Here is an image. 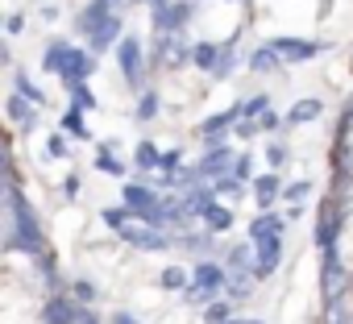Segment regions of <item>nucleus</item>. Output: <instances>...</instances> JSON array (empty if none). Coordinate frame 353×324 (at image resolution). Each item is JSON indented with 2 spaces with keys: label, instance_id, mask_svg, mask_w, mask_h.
<instances>
[{
  "label": "nucleus",
  "instance_id": "obj_1",
  "mask_svg": "<svg viewBox=\"0 0 353 324\" xmlns=\"http://www.w3.org/2000/svg\"><path fill=\"white\" fill-rule=\"evenodd\" d=\"M0 245H5V254H26V258H38L42 250H50L46 229L38 221V208L30 204L21 183L9 188L5 208H0Z\"/></svg>",
  "mask_w": 353,
  "mask_h": 324
},
{
  "label": "nucleus",
  "instance_id": "obj_2",
  "mask_svg": "<svg viewBox=\"0 0 353 324\" xmlns=\"http://www.w3.org/2000/svg\"><path fill=\"white\" fill-rule=\"evenodd\" d=\"M225 266L216 262V258H200L192 270H188V291H183V299L192 303V307H208L212 299H221L225 295Z\"/></svg>",
  "mask_w": 353,
  "mask_h": 324
},
{
  "label": "nucleus",
  "instance_id": "obj_3",
  "mask_svg": "<svg viewBox=\"0 0 353 324\" xmlns=\"http://www.w3.org/2000/svg\"><path fill=\"white\" fill-rule=\"evenodd\" d=\"M117 67H121V79H125V88L133 92V96H141L145 88H150V63H145V42L137 38V34H129L125 30V38L117 42Z\"/></svg>",
  "mask_w": 353,
  "mask_h": 324
},
{
  "label": "nucleus",
  "instance_id": "obj_4",
  "mask_svg": "<svg viewBox=\"0 0 353 324\" xmlns=\"http://www.w3.org/2000/svg\"><path fill=\"white\" fill-rule=\"evenodd\" d=\"M200 17V5H192V0H150V30L154 34H188V26Z\"/></svg>",
  "mask_w": 353,
  "mask_h": 324
},
{
  "label": "nucleus",
  "instance_id": "obj_5",
  "mask_svg": "<svg viewBox=\"0 0 353 324\" xmlns=\"http://www.w3.org/2000/svg\"><path fill=\"white\" fill-rule=\"evenodd\" d=\"M266 46L279 54V63L283 67H299V63H312V59H320L332 42H324V38H295V34H274V38H266Z\"/></svg>",
  "mask_w": 353,
  "mask_h": 324
},
{
  "label": "nucleus",
  "instance_id": "obj_6",
  "mask_svg": "<svg viewBox=\"0 0 353 324\" xmlns=\"http://www.w3.org/2000/svg\"><path fill=\"white\" fill-rule=\"evenodd\" d=\"M250 245H254V287L258 283H270L279 274L283 258H287V237H258Z\"/></svg>",
  "mask_w": 353,
  "mask_h": 324
},
{
  "label": "nucleus",
  "instance_id": "obj_7",
  "mask_svg": "<svg viewBox=\"0 0 353 324\" xmlns=\"http://www.w3.org/2000/svg\"><path fill=\"white\" fill-rule=\"evenodd\" d=\"M233 158H237V150H233V137H229V141H216V145H204V154H200V162H196V175H200V183H216L221 175H229Z\"/></svg>",
  "mask_w": 353,
  "mask_h": 324
},
{
  "label": "nucleus",
  "instance_id": "obj_8",
  "mask_svg": "<svg viewBox=\"0 0 353 324\" xmlns=\"http://www.w3.org/2000/svg\"><path fill=\"white\" fill-rule=\"evenodd\" d=\"M92 75H96V59H92L83 46H71V50H67V59H63V67H59V83L71 92V88L88 83Z\"/></svg>",
  "mask_w": 353,
  "mask_h": 324
},
{
  "label": "nucleus",
  "instance_id": "obj_9",
  "mask_svg": "<svg viewBox=\"0 0 353 324\" xmlns=\"http://www.w3.org/2000/svg\"><path fill=\"white\" fill-rule=\"evenodd\" d=\"M158 200H162V192H158V188H150V183H141V179L121 183V208L129 212V221H137L141 212L158 208Z\"/></svg>",
  "mask_w": 353,
  "mask_h": 324
},
{
  "label": "nucleus",
  "instance_id": "obj_10",
  "mask_svg": "<svg viewBox=\"0 0 353 324\" xmlns=\"http://www.w3.org/2000/svg\"><path fill=\"white\" fill-rule=\"evenodd\" d=\"M125 38V13H112L108 21H100L92 34H88V54L92 59H100V54H108V50H117V42Z\"/></svg>",
  "mask_w": 353,
  "mask_h": 324
},
{
  "label": "nucleus",
  "instance_id": "obj_11",
  "mask_svg": "<svg viewBox=\"0 0 353 324\" xmlns=\"http://www.w3.org/2000/svg\"><path fill=\"white\" fill-rule=\"evenodd\" d=\"M117 237H121L129 250H137V254H166V250H170V237H166V233L145 229V225H133V221H129Z\"/></svg>",
  "mask_w": 353,
  "mask_h": 324
},
{
  "label": "nucleus",
  "instance_id": "obj_12",
  "mask_svg": "<svg viewBox=\"0 0 353 324\" xmlns=\"http://www.w3.org/2000/svg\"><path fill=\"white\" fill-rule=\"evenodd\" d=\"M283 175L279 171H266V175H254L250 179V192H254V204H258V212H274L279 208V200H283Z\"/></svg>",
  "mask_w": 353,
  "mask_h": 324
},
{
  "label": "nucleus",
  "instance_id": "obj_13",
  "mask_svg": "<svg viewBox=\"0 0 353 324\" xmlns=\"http://www.w3.org/2000/svg\"><path fill=\"white\" fill-rule=\"evenodd\" d=\"M225 279L229 283H254V245L250 241H237V245H229V254H225Z\"/></svg>",
  "mask_w": 353,
  "mask_h": 324
},
{
  "label": "nucleus",
  "instance_id": "obj_14",
  "mask_svg": "<svg viewBox=\"0 0 353 324\" xmlns=\"http://www.w3.org/2000/svg\"><path fill=\"white\" fill-rule=\"evenodd\" d=\"M30 262H34V274H38V283H42L46 295H63V291H67V279H63V270H59L54 250H42V254L30 258Z\"/></svg>",
  "mask_w": 353,
  "mask_h": 324
},
{
  "label": "nucleus",
  "instance_id": "obj_15",
  "mask_svg": "<svg viewBox=\"0 0 353 324\" xmlns=\"http://www.w3.org/2000/svg\"><path fill=\"white\" fill-rule=\"evenodd\" d=\"M79 307H83V303H75L67 291H63V295H46V299L38 303V324H71Z\"/></svg>",
  "mask_w": 353,
  "mask_h": 324
},
{
  "label": "nucleus",
  "instance_id": "obj_16",
  "mask_svg": "<svg viewBox=\"0 0 353 324\" xmlns=\"http://www.w3.org/2000/svg\"><path fill=\"white\" fill-rule=\"evenodd\" d=\"M245 63V50H241V30L237 34H229L225 42H221V59H216V67H212V79H233L237 75V67Z\"/></svg>",
  "mask_w": 353,
  "mask_h": 324
},
{
  "label": "nucleus",
  "instance_id": "obj_17",
  "mask_svg": "<svg viewBox=\"0 0 353 324\" xmlns=\"http://www.w3.org/2000/svg\"><path fill=\"white\" fill-rule=\"evenodd\" d=\"M5 121H13V125H17V129L30 137V133H38V121H42V112H38L34 104H26L17 92H9V96H5Z\"/></svg>",
  "mask_w": 353,
  "mask_h": 324
},
{
  "label": "nucleus",
  "instance_id": "obj_18",
  "mask_svg": "<svg viewBox=\"0 0 353 324\" xmlns=\"http://www.w3.org/2000/svg\"><path fill=\"white\" fill-rule=\"evenodd\" d=\"M13 92H17L26 104H34L38 112H42V108H50V96H46V88H42V83H38V79H34L26 67H17V71H13Z\"/></svg>",
  "mask_w": 353,
  "mask_h": 324
},
{
  "label": "nucleus",
  "instance_id": "obj_19",
  "mask_svg": "<svg viewBox=\"0 0 353 324\" xmlns=\"http://www.w3.org/2000/svg\"><path fill=\"white\" fill-rule=\"evenodd\" d=\"M237 121H241V117H237V104H229L225 112L204 117V121L196 125V137H200V141H208V137H229V129H233Z\"/></svg>",
  "mask_w": 353,
  "mask_h": 324
},
{
  "label": "nucleus",
  "instance_id": "obj_20",
  "mask_svg": "<svg viewBox=\"0 0 353 324\" xmlns=\"http://www.w3.org/2000/svg\"><path fill=\"white\" fill-rule=\"evenodd\" d=\"M112 13H121V9H112L108 0H88V5L75 13V34H83V38H88V34H92L100 21H108Z\"/></svg>",
  "mask_w": 353,
  "mask_h": 324
},
{
  "label": "nucleus",
  "instance_id": "obj_21",
  "mask_svg": "<svg viewBox=\"0 0 353 324\" xmlns=\"http://www.w3.org/2000/svg\"><path fill=\"white\" fill-rule=\"evenodd\" d=\"M320 117H324V100H320V96H303V100H295V104L287 108L283 125H312V121H320Z\"/></svg>",
  "mask_w": 353,
  "mask_h": 324
},
{
  "label": "nucleus",
  "instance_id": "obj_22",
  "mask_svg": "<svg viewBox=\"0 0 353 324\" xmlns=\"http://www.w3.org/2000/svg\"><path fill=\"white\" fill-rule=\"evenodd\" d=\"M162 117V92L158 88H145L133 104V125H154Z\"/></svg>",
  "mask_w": 353,
  "mask_h": 324
},
{
  "label": "nucleus",
  "instance_id": "obj_23",
  "mask_svg": "<svg viewBox=\"0 0 353 324\" xmlns=\"http://www.w3.org/2000/svg\"><path fill=\"white\" fill-rule=\"evenodd\" d=\"M258 237H287V216L283 212H258L250 221V241Z\"/></svg>",
  "mask_w": 353,
  "mask_h": 324
},
{
  "label": "nucleus",
  "instance_id": "obj_24",
  "mask_svg": "<svg viewBox=\"0 0 353 324\" xmlns=\"http://www.w3.org/2000/svg\"><path fill=\"white\" fill-rule=\"evenodd\" d=\"M245 63H250V71H254V75H283V71H287V67L279 63V54H274L266 42H262V46H254V50L245 54Z\"/></svg>",
  "mask_w": 353,
  "mask_h": 324
},
{
  "label": "nucleus",
  "instance_id": "obj_25",
  "mask_svg": "<svg viewBox=\"0 0 353 324\" xmlns=\"http://www.w3.org/2000/svg\"><path fill=\"white\" fill-rule=\"evenodd\" d=\"M59 133H63V137H75V141H92L88 117H83L79 108H71V104H67V108L59 112Z\"/></svg>",
  "mask_w": 353,
  "mask_h": 324
},
{
  "label": "nucleus",
  "instance_id": "obj_26",
  "mask_svg": "<svg viewBox=\"0 0 353 324\" xmlns=\"http://www.w3.org/2000/svg\"><path fill=\"white\" fill-rule=\"evenodd\" d=\"M92 167H96V175H104V179H125V162L112 154V150H104L100 141H96V154H92Z\"/></svg>",
  "mask_w": 353,
  "mask_h": 324
},
{
  "label": "nucleus",
  "instance_id": "obj_27",
  "mask_svg": "<svg viewBox=\"0 0 353 324\" xmlns=\"http://www.w3.org/2000/svg\"><path fill=\"white\" fill-rule=\"evenodd\" d=\"M158 154H162V150H158L150 137H141V141H137V150H133V167L141 171V183H150V175L158 171Z\"/></svg>",
  "mask_w": 353,
  "mask_h": 324
},
{
  "label": "nucleus",
  "instance_id": "obj_28",
  "mask_svg": "<svg viewBox=\"0 0 353 324\" xmlns=\"http://www.w3.org/2000/svg\"><path fill=\"white\" fill-rule=\"evenodd\" d=\"M216 59H221V42H212V38H200V42H192V67H196V71L212 75Z\"/></svg>",
  "mask_w": 353,
  "mask_h": 324
},
{
  "label": "nucleus",
  "instance_id": "obj_29",
  "mask_svg": "<svg viewBox=\"0 0 353 324\" xmlns=\"http://www.w3.org/2000/svg\"><path fill=\"white\" fill-rule=\"evenodd\" d=\"M67 295H71L75 303H83V307L100 303V287H96L88 274H71V279H67Z\"/></svg>",
  "mask_w": 353,
  "mask_h": 324
},
{
  "label": "nucleus",
  "instance_id": "obj_30",
  "mask_svg": "<svg viewBox=\"0 0 353 324\" xmlns=\"http://www.w3.org/2000/svg\"><path fill=\"white\" fill-rule=\"evenodd\" d=\"M71 46H75L71 38H50L46 50H42V71H46V75H59V67H63V59H67Z\"/></svg>",
  "mask_w": 353,
  "mask_h": 324
},
{
  "label": "nucleus",
  "instance_id": "obj_31",
  "mask_svg": "<svg viewBox=\"0 0 353 324\" xmlns=\"http://www.w3.org/2000/svg\"><path fill=\"white\" fill-rule=\"evenodd\" d=\"M262 158H266V167H270V171H283L287 162H291V145H287L283 137H270V141L262 145Z\"/></svg>",
  "mask_w": 353,
  "mask_h": 324
},
{
  "label": "nucleus",
  "instance_id": "obj_32",
  "mask_svg": "<svg viewBox=\"0 0 353 324\" xmlns=\"http://www.w3.org/2000/svg\"><path fill=\"white\" fill-rule=\"evenodd\" d=\"M312 192H316V179H291V183H283V204H307L312 200Z\"/></svg>",
  "mask_w": 353,
  "mask_h": 324
},
{
  "label": "nucleus",
  "instance_id": "obj_33",
  "mask_svg": "<svg viewBox=\"0 0 353 324\" xmlns=\"http://www.w3.org/2000/svg\"><path fill=\"white\" fill-rule=\"evenodd\" d=\"M158 287H162V291H174V295H183V291H188V270L170 262L166 270H158Z\"/></svg>",
  "mask_w": 353,
  "mask_h": 324
},
{
  "label": "nucleus",
  "instance_id": "obj_34",
  "mask_svg": "<svg viewBox=\"0 0 353 324\" xmlns=\"http://www.w3.org/2000/svg\"><path fill=\"white\" fill-rule=\"evenodd\" d=\"M266 108H274L266 92H258V96H245V100H237V117H241V121H258V117H262Z\"/></svg>",
  "mask_w": 353,
  "mask_h": 324
},
{
  "label": "nucleus",
  "instance_id": "obj_35",
  "mask_svg": "<svg viewBox=\"0 0 353 324\" xmlns=\"http://www.w3.org/2000/svg\"><path fill=\"white\" fill-rule=\"evenodd\" d=\"M200 316H204V324H225V320H233V316H237V307L221 295V299H212L208 307H200Z\"/></svg>",
  "mask_w": 353,
  "mask_h": 324
},
{
  "label": "nucleus",
  "instance_id": "obj_36",
  "mask_svg": "<svg viewBox=\"0 0 353 324\" xmlns=\"http://www.w3.org/2000/svg\"><path fill=\"white\" fill-rule=\"evenodd\" d=\"M229 175H233L237 183H245V188H250V179H254V154H250V150H237V158H233Z\"/></svg>",
  "mask_w": 353,
  "mask_h": 324
},
{
  "label": "nucleus",
  "instance_id": "obj_37",
  "mask_svg": "<svg viewBox=\"0 0 353 324\" xmlns=\"http://www.w3.org/2000/svg\"><path fill=\"white\" fill-rule=\"evenodd\" d=\"M67 96H71V108H79V112H83V117H88V112H92V108H100V100H96V92H92V88H88V83H79V88H71V92H67Z\"/></svg>",
  "mask_w": 353,
  "mask_h": 324
},
{
  "label": "nucleus",
  "instance_id": "obj_38",
  "mask_svg": "<svg viewBox=\"0 0 353 324\" xmlns=\"http://www.w3.org/2000/svg\"><path fill=\"white\" fill-rule=\"evenodd\" d=\"M100 225L112 229V233H121V229L129 225V212H125L121 204H104V208H100Z\"/></svg>",
  "mask_w": 353,
  "mask_h": 324
},
{
  "label": "nucleus",
  "instance_id": "obj_39",
  "mask_svg": "<svg viewBox=\"0 0 353 324\" xmlns=\"http://www.w3.org/2000/svg\"><path fill=\"white\" fill-rule=\"evenodd\" d=\"M225 299H229V303L241 312V307L254 299V283H225Z\"/></svg>",
  "mask_w": 353,
  "mask_h": 324
},
{
  "label": "nucleus",
  "instance_id": "obj_40",
  "mask_svg": "<svg viewBox=\"0 0 353 324\" xmlns=\"http://www.w3.org/2000/svg\"><path fill=\"white\" fill-rule=\"evenodd\" d=\"M254 129H258V133H270V137H274V133L283 129V112H274V108H266V112H262V117L254 121Z\"/></svg>",
  "mask_w": 353,
  "mask_h": 324
},
{
  "label": "nucleus",
  "instance_id": "obj_41",
  "mask_svg": "<svg viewBox=\"0 0 353 324\" xmlns=\"http://www.w3.org/2000/svg\"><path fill=\"white\" fill-rule=\"evenodd\" d=\"M46 158H71V141L63 133H50L46 137Z\"/></svg>",
  "mask_w": 353,
  "mask_h": 324
},
{
  "label": "nucleus",
  "instance_id": "obj_42",
  "mask_svg": "<svg viewBox=\"0 0 353 324\" xmlns=\"http://www.w3.org/2000/svg\"><path fill=\"white\" fill-rule=\"evenodd\" d=\"M79 192H83V175L71 171V175L63 179V196H67V200H79Z\"/></svg>",
  "mask_w": 353,
  "mask_h": 324
},
{
  "label": "nucleus",
  "instance_id": "obj_43",
  "mask_svg": "<svg viewBox=\"0 0 353 324\" xmlns=\"http://www.w3.org/2000/svg\"><path fill=\"white\" fill-rule=\"evenodd\" d=\"M104 324H141V320H137L129 307H112V312L104 316Z\"/></svg>",
  "mask_w": 353,
  "mask_h": 324
},
{
  "label": "nucleus",
  "instance_id": "obj_44",
  "mask_svg": "<svg viewBox=\"0 0 353 324\" xmlns=\"http://www.w3.org/2000/svg\"><path fill=\"white\" fill-rule=\"evenodd\" d=\"M237 137H241V141H250V137H258V129H254V121H237V125H233V141H237Z\"/></svg>",
  "mask_w": 353,
  "mask_h": 324
},
{
  "label": "nucleus",
  "instance_id": "obj_45",
  "mask_svg": "<svg viewBox=\"0 0 353 324\" xmlns=\"http://www.w3.org/2000/svg\"><path fill=\"white\" fill-rule=\"evenodd\" d=\"M21 30H26V17H21V13H9V17H5V34H13V38H17Z\"/></svg>",
  "mask_w": 353,
  "mask_h": 324
},
{
  "label": "nucleus",
  "instance_id": "obj_46",
  "mask_svg": "<svg viewBox=\"0 0 353 324\" xmlns=\"http://www.w3.org/2000/svg\"><path fill=\"white\" fill-rule=\"evenodd\" d=\"M71 324H104V316H96V312H92V307H79V312H75V320H71Z\"/></svg>",
  "mask_w": 353,
  "mask_h": 324
},
{
  "label": "nucleus",
  "instance_id": "obj_47",
  "mask_svg": "<svg viewBox=\"0 0 353 324\" xmlns=\"http://www.w3.org/2000/svg\"><path fill=\"white\" fill-rule=\"evenodd\" d=\"M59 17H63L59 5H42V21H59Z\"/></svg>",
  "mask_w": 353,
  "mask_h": 324
},
{
  "label": "nucleus",
  "instance_id": "obj_48",
  "mask_svg": "<svg viewBox=\"0 0 353 324\" xmlns=\"http://www.w3.org/2000/svg\"><path fill=\"white\" fill-rule=\"evenodd\" d=\"M0 63H5V67H13V46H9L5 38H0Z\"/></svg>",
  "mask_w": 353,
  "mask_h": 324
},
{
  "label": "nucleus",
  "instance_id": "obj_49",
  "mask_svg": "<svg viewBox=\"0 0 353 324\" xmlns=\"http://www.w3.org/2000/svg\"><path fill=\"white\" fill-rule=\"evenodd\" d=\"M225 324H266V320H258V316H241V312H237V316L225 320Z\"/></svg>",
  "mask_w": 353,
  "mask_h": 324
},
{
  "label": "nucleus",
  "instance_id": "obj_50",
  "mask_svg": "<svg viewBox=\"0 0 353 324\" xmlns=\"http://www.w3.org/2000/svg\"><path fill=\"white\" fill-rule=\"evenodd\" d=\"M332 324H353V299H349V307H345V312H341V316H336Z\"/></svg>",
  "mask_w": 353,
  "mask_h": 324
},
{
  "label": "nucleus",
  "instance_id": "obj_51",
  "mask_svg": "<svg viewBox=\"0 0 353 324\" xmlns=\"http://www.w3.org/2000/svg\"><path fill=\"white\" fill-rule=\"evenodd\" d=\"M125 9H150V0H125Z\"/></svg>",
  "mask_w": 353,
  "mask_h": 324
},
{
  "label": "nucleus",
  "instance_id": "obj_52",
  "mask_svg": "<svg viewBox=\"0 0 353 324\" xmlns=\"http://www.w3.org/2000/svg\"><path fill=\"white\" fill-rule=\"evenodd\" d=\"M225 5H254V0H225Z\"/></svg>",
  "mask_w": 353,
  "mask_h": 324
},
{
  "label": "nucleus",
  "instance_id": "obj_53",
  "mask_svg": "<svg viewBox=\"0 0 353 324\" xmlns=\"http://www.w3.org/2000/svg\"><path fill=\"white\" fill-rule=\"evenodd\" d=\"M349 295H353V270H349Z\"/></svg>",
  "mask_w": 353,
  "mask_h": 324
},
{
  "label": "nucleus",
  "instance_id": "obj_54",
  "mask_svg": "<svg viewBox=\"0 0 353 324\" xmlns=\"http://www.w3.org/2000/svg\"><path fill=\"white\" fill-rule=\"evenodd\" d=\"M0 38H5V17H0Z\"/></svg>",
  "mask_w": 353,
  "mask_h": 324
},
{
  "label": "nucleus",
  "instance_id": "obj_55",
  "mask_svg": "<svg viewBox=\"0 0 353 324\" xmlns=\"http://www.w3.org/2000/svg\"><path fill=\"white\" fill-rule=\"evenodd\" d=\"M192 5H204V0H192Z\"/></svg>",
  "mask_w": 353,
  "mask_h": 324
},
{
  "label": "nucleus",
  "instance_id": "obj_56",
  "mask_svg": "<svg viewBox=\"0 0 353 324\" xmlns=\"http://www.w3.org/2000/svg\"><path fill=\"white\" fill-rule=\"evenodd\" d=\"M349 67H353V54H349Z\"/></svg>",
  "mask_w": 353,
  "mask_h": 324
}]
</instances>
